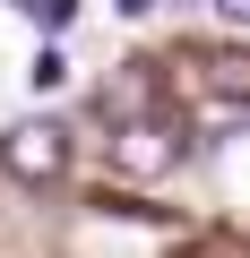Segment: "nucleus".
Here are the masks:
<instances>
[{"mask_svg":"<svg viewBox=\"0 0 250 258\" xmlns=\"http://www.w3.org/2000/svg\"><path fill=\"white\" fill-rule=\"evenodd\" d=\"M0 164H9V181H61L69 129H61V120H18V129H0Z\"/></svg>","mask_w":250,"mask_h":258,"instance_id":"nucleus-1","label":"nucleus"},{"mask_svg":"<svg viewBox=\"0 0 250 258\" xmlns=\"http://www.w3.org/2000/svg\"><path fill=\"white\" fill-rule=\"evenodd\" d=\"M112 9H121V18H147V9H156V0H112Z\"/></svg>","mask_w":250,"mask_h":258,"instance_id":"nucleus-6","label":"nucleus"},{"mask_svg":"<svg viewBox=\"0 0 250 258\" xmlns=\"http://www.w3.org/2000/svg\"><path fill=\"white\" fill-rule=\"evenodd\" d=\"M112 164H121V172H138V181L173 172V164H181V138H173V120H121V138H112Z\"/></svg>","mask_w":250,"mask_h":258,"instance_id":"nucleus-2","label":"nucleus"},{"mask_svg":"<svg viewBox=\"0 0 250 258\" xmlns=\"http://www.w3.org/2000/svg\"><path fill=\"white\" fill-rule=\"evenodd\" d=\"M18 9H26V18H35V26H43V35H61V26H69V18H78V0H18Z\"/></svg>","mask_w":250,"mask_h":258,"instance_id":"nucleus-4","label":"nucleus"},{"mask_svg":"<svg viewBox=\"0 0 250 258\" xmlns=\"http://www.w3.org/2000/svg\"><path fill=\"white\" fill-rule=\"evenodd\" d=\"M26 86H35V95H61V86H69V60H61V52L43 43V52L26 60Z\"/></svg>","mask_w":250,"mask_h":258,"instance_id":"nucleus-3","label":"nucleus"},{"mask_svg":"<svg viewBox=\"0 0 250 258\" xmlns=\"http://www.w3.org/2000/svg\"><path fill=\"white\" fill-rule=\"evenodd\" d=\"M216 26H224V35H241V26H250V0H216Z\"/></svg>","mask_w":250,"mask_h":258,"instance_id":"nucleus-5","label":"nucleus"}]
</instances>
